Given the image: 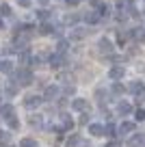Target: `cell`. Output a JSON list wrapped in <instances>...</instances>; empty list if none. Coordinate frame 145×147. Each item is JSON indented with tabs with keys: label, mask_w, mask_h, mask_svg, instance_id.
<instances>
[{
	"label": "cell",
	"mask_w": 145,
	"mask_h": 147,
	"mask_svg": "<svg viewBox=\"0 0 145 147\" xmlns=\"http://www.w3.org/2000/svg\"><path fill=\"white\" fill-rule=\"evenodd\" d=\"M15 80H18L20 87H28V84H33V71L28 67H20L15 71Z\"/></svg>",
	"instance_id": "obj_1"
},
{
	"label": "cell",
	"mask_w": 145,
	"mask_h": 147,
	"mask_svg": "<svg viewBox=\"0 0 145 147\" xmlns=\"http://www.w3.org/2000/svg\"><path fill=\"white\" fill-rule=\"evenodd\" d=\"M87 35H89V28L87 26H74L72 32H69V39H72V41H82Z\"/></svg>",
	"instance_id": "obj_2"
},
{
	"label": "cell",
	"mask_w": 145,
	"mask_h": 147,
	"mask_svg": "<svg viewBox=\"0 0 145 147\" xmlns=\"http://www.w3.org/2000/svg\"><path fill=\"white\" fill-rule=\"evenodd\" d=\"M113 50H115V46H113L110 39L102 37L100 41H98V52H100V54H113Z\"/></svg>",
	"instance_id": "obj_3"
},
{
	"label": "cell",
	"mask_w": 145,
	"mask_h": 147,
	"mask_svg": "<svg viewBox=\"0 0 145 147\" xmlns=\"http://www.w3.org/2000/svg\"><path fill=\"white\" fill-rule=\"evenodd\" d=\"M123 74H126V67H123V65H113V67L108 69V78L113 80V82H117V80L123 78Z\"/></svg>",
	"instance_id": "obj_4"
},
{
	"label": "cell",
	"mask_w": 145,
	"mask_h": 147,
	"mask_svg": "<svg viewBox=\"0 0 145 147\" xmlns=\"http://www.w3.org/2000/svg\"><path fill=\"white\" fill-rule=\"evenodd\" d=\"M41 102H45L41 95H26L24 97V106H26V108H37Z\"/></svg>",
	"instance_id": "obj_5"
},
{
	"label": "cell",
	"mask_w": 145,
	"mask_h": 147,
	"mask_svg": "<svg viewBox=\"0 0 145 147\" xmlns=\"http://www.w3.org/2000/svg\"><path fill=\"white\" fill-rule=\"evenodd\" d=\"M0 115H2V119H13L15 117V108L11 104H0Z\"/></svg>",
	"instance_id": "obj_6"
},
{
	"label": "cell",
	"mask_w": 145,
	"mask_h": 147,
	"mask_svg": "<svg viewBox=\"0 0 145 147\" xmlns=\"http://www.w3.org/2000/svg\"><path fill=\"white\" fill-rule=\"evenodd\" d=\"M128 147H145V134H134L128 138Z\"/></svg>",
	"instance_id": "obj_7"
},
{
	"label": "cell",
	"mask_w": 145,
	"mask_h": 147,
	"mask_svg": "<svg viewBox=\"0 0 145 147\" xmlns=\"http://www.w3.org/2000/svg\"><path fill=\"white\" fill-rule=\"evenodd\" d=\"M54 97H59V87H54V84H50V87H45L43 100H45V102H54Z\"/></svg>",
	"instance_id": "obj_8"
},
{
	"label": "cell",
	"mask_w": 145,
	"mask_h": 147,
	"mask_svg": "<svg viewBox=\"0 0 145 147\" xmlns=\"http://www.w3.org/2000/svg\"><path fill=\"white\" fill-rule=\"evenodd\" d=\"M72 108H74V110H78V113H85V110L89 108V102L82 100V97H76V100L72 102Z\"/></svg>",
	"instance_id": "obj_9"
},
{
	"label": "cell",
	"mask_w": 145,
	"mask_h": 147,
	"mask_svg": "<svg viewBox=\"0 0 145 147\" xmlns=\"http://www.w3.org/2000/svg\"><path fill=\"white\" fill-rule=\"evenodd\" d=\"M18 61H20V65H22V67H28L35 59L28 54V50H24V52H18Z\"/></svg>",
	"instance_id": "obj_10"
},
{
	"label": "cell",
	"mask_w": 145,
	"mask_h": 147,
	"mask_svg": "<svg viewBox=\"0 0 145 147\" xmlns=\"http://www.w3.org/2000/svg\"><path fill=\"white\" fill-rule=\"evenodd\" d=\"M50 65H52V67H63V65H65L63 52H56V54H52V56H50Z\"/></svg>",
	"instance_id": "obj_11"
},
{
	"label": "cell",
	"mask_w": 145,
	"mask_h": 147,
	"mask_svg": "<svg viewBox=\"0 0 145 147\" xmlns=\"http://www.w3.org/2000/svg\"><path fill=\"white\" fill-rule=\"evenodd\" d=\"M82 18H85L87 24H95V22H100L102 15H100V11H89V13H85Z\"/></svg>",
	"instance_id": "obj_12"
},
{
	"label": "cell",
	"mask_w": 145,
	"mask_h": 147,
	"mask_svg": "<svg viewBox=\"0 0 145 147\" xmlns=\"http://www.w3.org/2000/svg\"><path fill=\"white\" fill-rule=\"evenodd\" d=\"M89 134H91V136H104V125L89 123Z\"/></svg>",
	"instance_id": "obj_13"
},
{
	"label": "cell",
	"mask_w": 145,
	"mask_h": 147,
	"mask_svg": "<svg viewBox=\"0 0 145 147\" xmlns=\"http://www.w3.org/2000/svg\"><path fill=\"white\" fill-rule=\"evenodd\" d=\"M117 113L121 117H126V115H130V113H132V106L128 104V102H119V104H117Z\"/></svg>",
	"instance_id": "obj_14"
},
{
	"label": "cell",
	"mask_w": 145,
	"mask_h": 147,
	"mask_svg": "<svg viewBox=\"0 0 145 147\" xmlns=\"http://www.w3.org/2000/svg\"><path fill=\"white\" fill-rule=\"evenodd\" d=\"M134 128H136V125L132 123V121H123V123L119 125V134H132Z\"/></svg>",
	"instance_id": "obj_15"
},
{
	"label": "cell",
	"mask_w": 145,
	"mask_h": 147,
	"mask_svg": "<svg viewBox=\"0 0 145 147\" xmlns=\"http://www.w3.org/2000/svg\"><path fill=\"white\" fill-rule=\"evenodd\" d=\"M128 91H132V93H143L145 87H143V82H141V80H134V82H130Z\"/></svg>",
	"instance_id": "obj_16"
},
{
	"label": "cell",
	"mask_w": 145,
	"mask_h": 147,
	"mask_svg": "<svg viewBox=\"0 0 145 147\" xmlns=\"http://www.w3.org/2000/svg\"><path fill=\"white\" fill-rule=\"evenodd\" d=\"M28 123H30L33 128H41V123H43V117H41V115H30V117H28Z\"/></svg>",
	"instance_id": "obj_17"
},
{
	"label": "cell",
	"mask_w": 145,
	"mask_h": 147,
	"mask_svg": "<svg viewBox=\"0 0 145 147\" xmlns=\"http://www.w3.org/2000/svg\"><path fill=\"white\" fill-rule=\"evenodd\" d=\"M134 39H141V41H145V28H141V26H136V28H132V32H130Z\"/></svg>",
	"instance_id": "obj_18"
},
{
	"label": "cell",
	"mask_w": 145,
	"mask_h": 147,
	"mask_svg": "<svg viewBox=\"0 0 145 147\" xmlns=\"http://www.w3.org/2000/svg\"><path fill=\"white\" fill-rule=\"evenodd\" d=\"M78 143H80V136H78V134H72V136L67 138V143H65V147H78Z\"/></svg>",
	"instance_id": "obj_19"
},
{
	"label": "cell",
	"mask_w": 145,
	"mask_h": 147,
	"mask_svg": "<svg viewBox=\"0 0 145 147\" xmlns=\"http://www.w3.org/2000/svg\"><path fill=\"white\" fill-rule=\"evenodd\" d=\"M39 32H41V35H52V32H54V28H52L48 22H43V24L39 26Z\"/></svg>",
	"instance_id": "obj_20"
},
{
	"label": "cell",
	"mask_w": 145,
	"mask_h": 147,
	"mask_svg": "<svg viewBox=\"0 0 145 147\" xmlns=\"http://www.w3.org/2000/svg\"><path fill=\"white\" fill-rule=\"evenodd\" d=\"M115 132H117V130H115V125L108 121V123L104 125V136H115Z\"/></svg>",
	"instance_id": "obj_21"
},
{
	"label": "cell",
	"mask_w": 145,
	"mask_h": 147,
	"mask_svg": "<svg viewBox=\"0 0 145 147\" xmlns=\"http://www.w3.org/2000/svg\"><path fill=\"white\" fill-rule=\"evenodd\" d=\"M61 119H63V128L65 130H72L74 128V121L69 119V115H61Z\"/></svg>",
	"instance_id": "obj_22"
},
{
	"label": "cell",
	"mask_w": 145,
	"mask_h": 147,
	"mask_svg": "<svg viewBox=\"0 0 145 147\" xmlns=\"http://www.w3.org/2000/svg\"><path fill=\"white\" fill-rule=\"evenodd\" d=\"M0 69L7 71V74H11L13 71V63H11V61H2V63H0Z\"/></svg>",
	"instance_id": "obj_23"
},
{
	"label": "cell",
	"mask_w": 145,
	"mask_h": 147,
	"mask_svg": "<svg viewBox=\"0 0 145 147\" xmlns=\"http://www.w3.org/2000/svg\"><path fill=\"white\" fill-rule=\"evenodd\" d=\"M95 97H98L100 104H104V97H108V93H106L104 89H98V91H95Z\"/></svg>",
	"instance_id": "obj_24"
},
{
	"label": "cell",
	"mask_w": 145,
	"mask_h": 147,
	"mask_svg": "<svg viewBox=\"0 0 145 147\" xmlns=\"http://www.w3.org/2000/svg\"><path fill=\"white\" fill-rule=\"evenodd\" d=\"M110 93H115V95H121L123 93V87L119 82H113V87H110Z\"/></svg>",
	"instance_id": "obj_25"
},
{
	"label": "cell",
	"mask_w": 145,
	"mask_h": 147,
	"mask_svg": "<svg viewBox=\"0 0 145 147\" xmlns=\"http://www.w3.org/2000/svg\"><path fill=\"white\" fill-rule=\"evenodd\" d=\"M20 147H37V143L33 141V138H22V141H20Z\"/></svg>",
	"instance_id": "obj_26"
},
{
	"label": "cell",
	"mask_w": 145,
	"mask_h": 147,
	"mask_svg": "<svg viewBox=\"0 0 145 147\" xmlns=\"http://www.w3.org/2000/svg\"><path fill=\"white\" fill-rule=\"evenodd\" d=\"M0 13L2 15H11V7L7 5V2H2V5H0Z\"/></svg>",
	"instance_id": "obj_27"
},
{
	"label": "cell",
	"mask_w": 145,
	"mask_h": 147,
	"mask_svg": "<svg viewBox=\"0 0 145 147\" xmlns=\"http://www.w3.org/2000/svg\"><path fill=\"white\" fill-rule=\"evenodd\" d=\"M37 18H39V20H43V22H45V20L50 18V13H48L45 9H39V11H37Z\"/></svg>",
	"instance_id": "obj_28"
},
{
	"label": "cell",
	"mask_w": 145,
	"mask_h": 147,
	"mask_svg": "<svg viewBox=\"0 0 145 147\" xmlns=\"http://www.w3.org/2000/svg\"><path fill=\"white\" fill-rule=\"evenodd\" d=\"M134 117H136V121H145V110H143V108H136Z\"/></svg>",
	"instance_id": "obj_29"
},
{
	"label": "cell",
	"mask_w": 145,
	"mask_h": 147,
	"mask_svg": "<svg viewBox=\"0 0 145 147\" xmlns=\"http://www.w3.org/2000/svg\"><path fill=\"white\" fill-rule=\"evenodd\" d=\"M78 20H80V18H78L76 13H72V15H67V18H65V24H76Z\"/></svg>",
	"instance_id": "obj_30"
},
{
	"label": "cell",
	"mask_w": 145,
	"mask_h": 147,
	"mask_svg": "<svg viewBox=\"0 0 145 147\" xmlns=\"http://www.w3.org/2000/svg\"><path fill=\"white\" fill-rule=\"evenodd\" d=\"M63 93L65 95H74V93H76V87H74V84H67V87L63 89Z\"/></svg>",
	"instance_id": "obj_31"
},
{
	"label": "cell",
	"mask_w": 145,
	"mask_h": 147,
	"mask_svg": "<svg viewBox=\"0 0 145 147\" xmlns=\"http://www.w3.org/2000/svg\"><path fill=\"white\" fill-rule=\"evenodd\" d=\"M65 50H67V41H65V39H61L59 46H56V52H65Z\"/></svg>",
	"instance_id": "obj_32"
},
{
	"label": "cell",
	"mask_w": 145,
	"mask_h": 147,
	"mask_svg": "<svg viewBox=\"0 0 145 147\" xmlns=\"http://www.w3.org/2000/svg\"><path fill=\"white\" fill-rule=\"evenodd\" d=\"M9 128H11V130H18V128H20V121L15 119V117H13V119H9Z\"/></svg>",
	"instance_id": "obj_33"
},
{
	"label": "cell",
	"mask_w": 145,
	"mask_h": 147,
	"mask_svg": "<svg viewBox=\"0 0 145 147\" xmlns=\"http://www.w3.org/2000/svg\"><path fill=\"white\" fill-rule=\"evenodd\" d=\"M89 117H91L89 113H82V115H80V123H82V125H87V123H89Z\"/></svg>",
	"instance_id": "obj_34"
},
{
	"label": "cell",
	"mask_w": 145,
	"mask_h": 147,
	"mask_svg": "<svg viewBox=\"0 0 145 147\" xmlns=\"http://www.w3.org/2000/svg\"><path fill=\"white\" fill-rule=\"evenodd\" d=\"M126 39H128V37L123 35V32H119V35H117V41H119V46H123V43H126Z\"/></svg>",
	"instance_id": "obj_35"
},
{
	"label": "cell",
	"mask_w": 145,
	"mask_h": 147,
	"mask_svg": "<svg viewBox=\"0 0 145 147\" xmlns=\"http://www.w3.org/2000/svg\"><path fill=\"white\" fill-rule=\"evenodd\" d=\"M0 143H9V132H0Z\"/></svg>",
	"instance_id": "obj_36"
},
{
	"label": "cell",
	"mask_w": 145,
	"mask_h": 147,
	"mask_svg": "<svg viewBox=\"0 0 145 147\" xmlns=\"http://www.w3.org/2000/svg\"><path fill=\"white\" fill-rule=\"evenodd\" d=\"M20 7H30V0H18Z\"/></svg>",
	"instance_id": "obj_37"
},
{
	"label": "cell",
	"mask_w": 145,
	"mask_h": 147,
	"mask_svg": "<svg viewBox=\"0 0 145 147\" xmlns=\"http://www.w3.org/2000/svg\"><path fill=\"white\" fill-rule=\"evenodd\" d=\"M65 2H67V5H69V7H76V5H78V2H80V0H65Z\"/></svg>",
	"instance_id": "obj_38"
},
{
	"label": "cell",
	"mask_w": 145,
	"mask_h": 147,
	"mask_svg": "<svg viewBox=\"0 0 145 147\" xmlns=\"http://www.w3.org/2000/svg\"><path fill=\"white\" fill-rule=\"evenodd\" d=\"M106 147H119V141H110V143H108Z\"/></svg>",
	"instance_id": "obj_39"
},
{
	"label": "cell",
	"mask_w": 145,
	"mask_h": 147,
	"mask_svg": "<svg viewBox=\"0 0 145 147\" xmlns=\"http://www.w3.org/2000/svg\"><path fill=\"white\" fill-rule=\"evenodd\" d=\"M0 26H2V20H0Z\"/></svg>",
	"instance_id": "obj_40"
}]
</instances>
